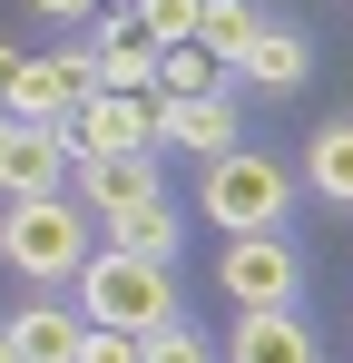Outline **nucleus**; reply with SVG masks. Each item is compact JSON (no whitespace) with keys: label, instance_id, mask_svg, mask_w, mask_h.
Segmentation results:
<instances>
[{"label":"nucleus","instance_id":"1","mask_svg":"<svg viewBox=\"0 0 353 363\" xmlns=\"http://www.w3.org/2000/svg\"><path fill=\"white\" fill-rule=\"evenodd\" d=\"M196 206H206L226 236H285V216H294V177L265 157V147H235V157H206Z\"/></svg>","mask_w":353,"mask_h":363},{"label":"nucleus","instance_id":"2","mask_svg":"<svg viewBox=\"0 0 353 363\" xmlns=\"http://www.w3.org/2000/svg\"><path fill=\"white\" fill-rule=\"evenodd\" d=\"M10 275H30V285H69V275H89V206H79L69 186L10 206Z\"/></svg>","mask_w":353,"mask_h":363},{"label":"nucleus","instance_id":"3","mask_svg":"<svg viewBox=\"0 0 353 363\" xmlns=\"http://www.w3.org/2000/svg\"><path fill=\"white\" fill-rule=\"evenodd\" d=\"M176 265H147V255H89V324H108V334H157V324H186L176 314Z\"/></svg>","mask_w":353,"mask_h":363},{"label":"nucleus","instance_id":"4","mask_svg":"<svg viewBox=\"0 0 353 363\" xmlns=\"http://www.w3.org/2000/svg\"><path fill=\"white\" fill-rule=\"evenodd\" d=\"M69 157H147L167 138V108L157 99H128V89H99L89 108H69Z\"/></svg>","mask_w":353,"mask_h":363},{"label":"nucleus","instance_id":"5","mask_svg":"<svg viewBox=\"0 0 353 363\" xmlns=\"http://www.w3.org/2000/svg\"><path fill=\"white\" fill-rule=\"evenodd\" d=\"M216 285L235 295V314H275V304H294V285H304V255H294L285 236H226Z\"/></svg>","mask_w":353,"mask_h":363},{"label":"nucleus","instance_id":"6","mask_svg":"<svg viewBox=\"0 0 353 363\" xmlns=\"http://www.w3.org/2000/svg\"><path fill=\"white\" fill-rule=\"evenodd\" d=\"M69 167H79V157H69V128H10V147H0V206H20V196H59V186H69Z\"/></svg>","mask_w":353,"mask_h":363},{"label":"nucleus","instance_id":"7","mask_svg":"<svg viewBox=\"0 0 353 363\" xmlns=\"http://www.w3.org/2000/svg\"><path fill=\"white\" fill-rule=\"evenodd\" d=\"M69 196L99 206V216L157 206V196H167V186H157V147H147V157H79V167H69Z\"/></svg>","mask_w":353,"mask_h":363},{"label":"nucleus","instance_id":"8","mask_svg":"<svg viewBox=\"0 0 353 363\" xmlns=\"http://www.w3.org/2000/svg\"><path fill=\"white\" fill-rule=\"evenodd\" d=\"M226 363H314V334H304L294 304H275V314H235Z\"/></svg>","mask_w":353,"mask_h":363},{"label":"nucleus","instance_id":"9","mask_svg":"<svg viewBox=\"0 0 353 363\" xmlns=\"http://www.w3.org/2000/svg\"><path fill=\"white\" fill-rule=\"evenodd\" d=\"M10 344H20V363H79L89 314H69V304H20V314H10Z\"/></svg>","mask_w":353,"mask_h":363},{"label":"nucleus","instance_id":"10","mask_svg":"<svg viewBox=\"0 0 353 363\" xmlns=\"http://www.w3.org/2000/svg\"><path fill=\"white\" fill-rule=\"evenodd\" d=\"M235 79H245V89H265V99H294V89L314 79V40H304V30H265V40L245 50Z\"/></svg>","mask_w":353,"mask_h":363},{"label":"nucleus","instance_id":"11","mask_svg":"<svg viewBox=\"0 0 353 363\" xmlns=\"http://www.w3.org/2000/svg\"><path fill=\"white\" fill-rule=\"evenodd\" d=\"M235 99L216 89V99H167V138L186 147V157H235Z\"/></svg>","mask_w":353,"mask_h":363},{"label":"nucleus","instance_id":"12","mask_svg":"<svg viewBox=\"0 0 353 363\" xmlns=\"http://www.w3.org/2000/svg\"><path fill=\"white\" fill-rule=\"evenodd\" d=\"M304 186H314L324 206H353V118H324L304 138Z\"/></svg>","mask_w":353,"mask_h":363},{"label":"nucleus","instance_id":"13","mask_svg":"<svg viewBox=\"0 0 353 363\" xmlns=\"http://www.w3.org/2000/svg\"><path fill=\"white\" fill-rule=\"evenodd\" d=\"M176 236H186V226H176V206H167V196H157V206H128V216H108V245H118V255H147V265H176Z\"/></svg>","mask_w":353,"mask_h":363},{"label":"nucleus","instance_id":"14","mask_svg":"<svg viewBox=\"0 0 353 363\" xmlns=\"http://www.w3.org/2000/svg\"><path fill=\"white\" fill-rule=\"evenodd\" d=\"M265 30H275V20H265L255 0H206V30H196V50H216L226 69H245V50H255Z\"/></svg>","mask_w":353,"mask_h":363},{"label":"nucleus","instance_id":"15","mask_svg":"<svg viewBox=\"0 0 353 363\" xmlns=\"http://www.w3.org/2000/svg\"><path fill=\"white\" fill-rule=\"evenodd\" d=\"M216 89H226V60H216V50H196V40L157 60V108H167V99H216Z\"/></svg>","mask_w":353,"mask_h":363},{"label":"nucleus","instance_id":"16","mask_svg":"<svg viewBox=\"0 0 353 363\" xmlns=\"http://www.w3.org/2000/svg\"><path fill=\"white\" fill-rule=\"evenodd\" d=\"M138 30H147L157 50H186V40L206 30V0H138Z\"/></svg>","mask_w":353,"mask_h":363},{"label":"nucleus","instance_id":"17","mask_svg":"<svg viewBox=\"0 0 353 363\" xmlns=\"http://www.w3.org/2000/svg\"><path fill=\"white\" fill-rule=\"evenodd\" d=\"M147 363H216V354H206L196 324H157V334H147Z\"/></svg>","mask_w":353,"mask_h":363},{"label":"nucleus","instance_id":"18","mask_svg":"<svg viewBox=\"0 0 353 363\" xmlns=\"http://www.w3.org/2000/svg\"><path fill=\"white\" fill-rule=\"evenodd\" d=\"M79 363H147V334H108V324H89Z\"/></svg>","mask_w":353,"mask_h":363},{"label":"nucleus","instance_id":"19","mask_svg":"<svg viewBox=\"0 0 353 363\" xmlns=\"http://www.w3.org/2000/svg\"><path fill=\"white\" fill-rule=\"evenodd\" d=\"M20 69H30V50H10V40H0V108L20 99Z\"/></svg>","mask_w":353,"mask_h":363},{"label":"nucleus","instance_id":"20","mask_svg":"<svg viewBox=\"0 0 353 363\" xmlns=\"http://www.w3.org/2000/svg\"><path fill=\"white\" fill-rule=\"evenodd\" d=\"M40 20H89V10H108V0H30Z\"/></svg>","mask_w":353,"mask_h":363},{"label":"nucleus","instance_id":"21","mask_svg":"<svg viewBox=\"0 0 353 363\" xmlns=\"http://www.w3.org/2000/svg\"><path fill=\"white\" fill-rule=\"evenodd\" d=\"M0 265H10V206H0Z\"/></svg>","mask_w":353,"mask_h":363},{"label":"nucleus","instance_id":"22","mask_svg":"<svg viewBox=\"0 0 353 363\" xmlns=\"http://www.w3.org/2000/svg\"><path fill=\"white\" fill-rule=\"evenodd\" d=\"M0 363H20V344H10V324H0Z\"/></svg>","mask_w":353,"mask_h":363},{"label":"nucleus","instance_id":"23","mask_svg":"<svg viewBox=\"0 0 353 363\" xmlns=\"http://www.w3.org/2000/svg\"><path fill=\"white\" fill-rule=\"evenodd\" d=\"M10 128H20V118H10V108H0V147H10Z\"/></svg>","mask_w":353,"mask_h":363},{"label":"nucleus","instance_id":"24","mask_svg":"<svg viewBox=\"0 0 353 363\" xmlns=\"http://www.w3.org/2000/svg\"><path fill=\"white\" fill-rule=\"evenodd\" d=\"M108 10H138V0H108Z\"/></svg>","mask_w":353,"mask_h":363}]
</instances>
